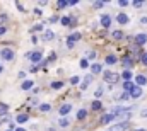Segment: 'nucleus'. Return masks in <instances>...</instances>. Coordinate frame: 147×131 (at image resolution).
<instances>
[{
	"instance_id": "f257e3e1",
	"label": "nucleus",
	"mask_w": 147,
	"mask_h": 131,
	"mask_svg": "<svg viewBox=\"0 0 147 131\" xmlns=\"http://www.w3.org/2000/svg\"><path fill=\"white\" fill-rule=\"evenodd\" d=\"M0 56H2L5 61H12V60H14V51H12V49H9V48H5V49H2Z\"/></svg>"
},
{
	"instance_id": "f03ea898",
	"label": "nucleus",
	"mask_w": 147,
	"mask_h": 131,
	"mask_svg": "<svg viewBox=\"0 0 147 131\" xmlns=\"http://www.w3.org/2000/svg\"><path fill=\"white\" fill-rule=\"evenodd\" d=\"M28 58H29L31 61L38 63V61H41V58H43V53H41V51H33V53H28Z\"/></svg>"
},
{
	"instance_id": "7ed1b4c3",
	"label": "nucleus",
	"mask_w": 147,
	"mask_h": 131,
	"mask_svg": "<svg viewBox=\"0 0 147 131\" xmlns=\"http://www.w3.org/2000/svg\"><path fill=\"white\" fill-rule=\"evenodd\" d=\"M127 128H128V123H118V124H115V126L108 128L106 131H125Z\"/></svg>"
},
{
	"instance_id": "20e7f679",
	"label": "nucleus",
	"mask_w": 147,
	"mask_h": 131,
	"mask_svg": "<svg viewBox=\"0 0 147 131\" xmlns=\"http://www.w3.org/2000/svg\"><path fill=\"white\" fill-rule=\"evenodd\" d=\"M105 80L110 82V84H115V82L118 80V75L113 73V72H105Z\"/></svg>"
},
{
	"instance_id": "39448f33",
	"label": "nucleus",
	"mask_w": 147,
	"mask_h": 131,
	"mask_svg": "<svg viewBox=\"0 0 147 131\" xmlns=\"http://www.w3.org/2000/svg\"><path fill=\"white\" fill-rule=\"evenodd\" d=\"M146 41H147V34H137V36H135V43H137L139 46L146 44Z\"/></svg>"
},
{
	"instance_id": "423d86ee",
	"label": "nucleus",
	"mask_w": 147,
	"mask_h": 131,
	"mask_svg": "<svg viewBox=\"0 0 147 131\" xmlns=\"http://www.w3.org/2000/svg\"><path fill=\"white\" fill-rule=\"evenodd\" d=\"M115 118H116V116H115L113 112H110V114H105V116L101 118V124H108V123H110V121H113Z\"/></svg>"
},
{
	"instance_id": "0eeeda50",
	"label": "nucleus",
	"mask_w": 147,
	"mask_h": 131,
	"mask_svg": "<svg viewBox=\"0 0 147 131\" xmlns=\"http://www.w3.org/2000/svg\"><path fill=\"white\" fill-rule=\"evenodd\" d=\"M101 26H103V27H110L111 26V17L110 15H101Z\"/></svg>"
},
{
	"instance_id": "6e6552de",
	"label": "nucleus",
	"mask_w": 147,
	"mask_h": 131,
	"mask_svg": "<svg viewBox=\"0 0 147 131\" xmlns=\"http://www.w3.org/2000/svg\"><path fill=\"white\" fill-rule=\"evenodd\" d=\"M121 63L127 66V68H130V66H134V60L127 55V56H123V58H121Z\"/></svg>"
},
{
	"instance_id": "1a4fd4ad",
	"label": "nucleus",
	"mask_w": 147,
	"mask_h": 131,
	"mask_svg": "<svg viewBox=\"0 0 147 131\" xmlns=\"http://www.w3.org/2000/svg\"><path fill=\"white\" fill-rule=\"evenodd\" d=\"M140 96H142V89H140V87H135V89L130 92V97H134V99H139Z\"/></svg>"
},
{
	"instance_id": "9d476101",
	"label": "nucleus",
	"mask_w": 147,
	"mask_h": 131,
	"mask_svg": "<svg viewBox=\"0 0 147 131\" xmlns=\"http://www.w3.org/2000/svg\"><path fill=\"white\" fill-rule=\"evenodd\" d=\"M116 21H118L120 24H127V22H128V15H127V14H118Z\"/></svg>"
},
{
	"instance_id": "9b49d317",
	"label": "nucleus",
	"mask_w": 147,
	"mask_h": 131,
	"mask_svg": "<svg viewBox=\"0 0 147 131\" xmlns=\"http://www.w3.org/2000/svg\"><path fill=\"white\" fill-rule=\"evenodd\" d=\"M67 39H69V43H72V44H74L75 41H79V39H80V33H74V34H70Z\"/></svg>"
},
{
	"instance_id": "f8f14e48",
	"label": "nucleus",
	"mask_w": 147,
	"mask_h": 131,
	"mask_svg": "<svg viewBox=\"0 0 147 131\" xmlns=\"http://www.w3.org/2000/svg\"><path fill=\"white\" fill-rule=\"evenodd\" d=\"M60 22H62V26H65V27H72V26H70V24H72V19H70V17H62Z\"/></svg>"
},
{
	"instance_id": "ddd939ff",
	"label": "nucleus",
	"mask_w": 147,
	"mask_h": 131,
	"mask_svg": "<svg viewBox=\"0 0 147 131\" xmlns=\"http://www.w3.org/2000/svg\"><path fill=\"white\" fill-rule=\"evenodd\" d=\"M21 89H22V90H29V89H33V80H26V82H22Z\"/></svg>"
},
{
	"instance_id": "4468645a",
	"label": "nucleus",
	"mask_w": 147,
	"mask_h": 131,
	"mask_svg": "<svg viewBox=\"0 0 147 131\" xmlns=\"http://www.w3.org/2000/svg\"><path fill=\"white\" fill-rule=\"evenodd\" d=\"M70 109H72V106H70V104H63V106L60 107V114H69V112H70Z\"/></svg>"
},
{
	"instance_id": "2eb2a0df",
	"label": "nucleus",
	"mask_w": 147,
	"mask_h": 131,
	"mask_svg": "<svg viewBox=\"0 0 147 131\" xmlns=\"http://www.w3.org/2000/svg\"><path fill=\"white\" fill-rule=\"evenodd\" d=\"M135 82H137L139 85H146V84H147V78L144 77V75H137V77H135Z\"/></svg>"
},
{
	"instance_id": "dca6fc26",
	"label": "nucleus",
	"mask_w": 147,
	"mask_h": 131,
	"mask_svg": "<svg viewBox=\"0 0 147 131\" xmlns=\"http://www.w3.org/2000/svg\"><path fill=\"white\" fill-rule=\"evenodd\" d=\"M91 82H92V75H87V77L84 78V84L80 85V89H86V87H87V85H89Z\"/></svg>"
},
{
	"instance_id": "f3484780",
	"label": "nucleus",
	"mask_w": 147,
	"mask_h": 131,
	"mask_svg": "<svg viewBox=\"0 0 147 131\" xmlns=\"http://www.w3.org/2000/svg\"><path fill=\"white\" fill-rule=\"evenodd\" d=\"M123 89H125L127 92H132V90L135 89V85H134L132 82H125V84H123Z\"/></svg>"
},
{
	"instance_id": "a211bd4d",
	"label": "nucleus",
	"mask_w": 147,
	"mask_h": 131,
	"mask_svg": "<svg viewBox=\"0 0 147 131\" xmlns=\"http://www.w3.org/2000/svg\"><path fill=\"white\" fill-rule=\"evenodd\" d=\"M101 70H103V66H101V65H98V63H94V65L91 66V72H92V73H99Z\"/></svg>"
},
{
	"instance_id": "6ab92c4d",
	"label": "nucleus",
	"mask_w": 147,
	"mask_h": 131,
	"mask_svg": "<svg viewBox=\"0 0 147 131\" xmlns=\"http://www.w3.org/2000/svg\"><path fill=\"white\" fill-rule=\"evenodd\" d=\"M121 77H123L127 82H130V78H132V72H130V70H125V72L121 73Z\"/></svg>"
},
{
	"instance_id": "aec40b11",
	"label": "nucleus",
	"mask_w": 147,
	"mask_h": 131,
	"mask_svg": "<svg viewBox=\"0 0 147 131\" xmlns=\"http://www.w3.org/2000/svg\"><path fill=\"white\" fill-rule=\"evenodd\" d=\"M91 107H92V111H99L103 106H101V102H99V100H94V102L91 104Z\"/></svg>"
},
{
	"instance_id": "412c9836",
	"label": "nucleus",
	"mask_w": 147,
	"mask_h": 131,
	"mask_svg": "<svg viewBox=\"0 0 147 131\" xmlns=\"http://www.w3.org/2000/svg\"><path fill=\"white\" fill-rule=\"evenodd\" d=\"M7 112H9V106L7 104H0V116H3Z\"/></svg>"
},
{
	"instance_id": "4be33fe9",
	"label": "nucleus",
	"mask_w": 147,
	"mask_h": 131,
	"mask_svg": "<svg viewBox=\"0 0 147 131\" xmlns=\"http://www.w3.org/2000/svg\"><path fill=\"white\" fill-rule=\"evenodd\" d=\"M26 121H28V114H19V116H17V123L22 124V123H26Z\"/></svg>"
},
{
	"instance_id": "5701e85b",
	"label": "nucleus",
	"mask_w": 147,
	"mask_h": 131,
	"mask_svg": "<svg viewBox=\"0 0 147 131\" xmlns=\"http://www.w3.org/2000/svg\"><path fill=\"white\" fill-rule=\"evenodd\" d=\"M53 37H55L53 31H46V33H45V39H46V41H51Z\"/></svg>"
},
{
	"instance_id": "b1692460",
	"label": "nucleus",
	"mask_w": 147,
	"mask_h": 131,
	"mask_svg": "<svg viewBox=\"0 0 147 131\" xmlns=\"http://www.w3.org/2000/svg\"><path fill=\"white\" fill-rule=\"evenodd\" d=\"M50 107H51L50 104H41V106H39V111H41V112H48Z\"/></svg>"
},
{
	"instance_id": "393cba45",
	"label": "nucleus",
	"mask_w": 147,
	"mask_h": 131,
	"mask_svg": "<svg viewBox=\"0 0 147 131\" xmlns=\"http://www.w3.org/2000/svg\"><path fill=\"white\" fill-rule=\"evenodd\" d=\"M69 123H70V121H69V118H62V119H60V123H58V124H60V126H62V128H65V126H69Z\"/></svg>"
},
{
	"instance_id": "a878e982",
	"label": "nucleus",
	"mask_w": 147,
	"mask_h": 131,
	"mask_svg": "<svg viewBox=\"0 0 147 131\" xmlns=\"http://www.w3.org/2000/svg\"><path fill=\"white\" fill-rule=\"evenodd\" d=\"M106 63H108V65H113V63H116V56H113V55L106 56Z\"/></svg>"
},
{
	"instance_id": "bb28decb",
	"label": "nucleus",
	"mask_w": 147,
	"mask_h": 131,
	"mask_svg": "<svg viewBox=\"0 0 147 131\" xmlns=\"http://www.w3.org/2000/svg\"><path fill=\"white\" fill-rule=\"evenodd\" d=\"M86 116H87V112H86V111H84V109H80V111H79V112H77V119H84V118H86Z\"/></svg>"
},
{
	"instance_id": "cd10ccee",
	"label": "nucleus",
	"mask_w": 147,
	"mask_h": 131,
	"mask_svg": "<svg viewBox=\"0 0 147 131\" xmlns=\"http://www.w3.org/2000/svg\"><path fill=\"white\" fill-rule=\"evenodd\" d=\"M62 87H63L62 82H53V84H51V89H62Z\"/></svg>"
},
{
	"instance_id": "c85d7f7f",
	"label": "nucleus",
	"mask_w": 147,
	"mask_h": 131,
	"mask_svg": "<svg viewBox=\"0 0 147 131\" xmlns=\"http://www.w3.org/2000/svg\"><path fill=\"white\" fill-rule=\"evenodd\" d=\"M113 37H115V39H121V37H123V33H121V31H115V33H113Z\"/></svg>"
},
{
	"instance_id": "c756f323",
	"label": "nucleus",
	"mask_w": 147,
	"mask_h": 131,
	"mask_svg": "<svg viewBox=\"0 0 147 131\" xmlns=\"http://www.w3.org/2000/svg\"><path fill=\"white\" fill-rule=\"evenodd\" d=\"M128 97H130V94H127V92H125V94H121V96H118V99H120V100H127Z\"/></svg>"
},
{
	"instance_id": "7c9ffc66",
	"label": "nucleus",
	"mask_w": 147,
	"mask_h": 131,
	"mask_svg": "<svg viewBox=\"0 0 147 131\" xmlns=\"http://www.w3.org/2000/svg\"><path fill=\"white\" fill-rule=\"evenodd\" d=\"M57 5H58L60 9H63V7H67V5H69V2H63V0H62V2H58Z\"/></svg>"
},
{
	"instance_id": "2f4dec72",
	"label": "nucleus",
	"mask_w": 147,
	"mask_h": 131,
	"mask_svg": "<svg viewBox=\"0 0 147 131\" xmlns=\"http://www.w3.org/2000/svg\"><path fill=\"white\" fill-rule=\"evenodd\" d=\"M140 60H142V63H144V65H147V53H142Z\"/></svg>"
},
{
	"instance_id": "473e14b6",
	"label": "nucleus",
	"mask_w": 147,
	"mask_h": 131,
	"mask_svg": "<svg viewBox=\"0 0 147 131\" xmlns=\"http://www.w3.org/2000/svg\"><path fill=\"white\" fill-rule=\"evenodd\" d=\"M33 31H43V24H36V26L33 27Z\"/></svg>"
},
{
	"instance_id": "72a5a7b5",
	"label": "nucleus",
	"mask_w": 147,
	"mask_h": 131,
	"mask_svg": "<svg viewBox=\"0 0 147 131\" xmlns=\"http://www.w3.org/2000/svg\"><path fill=\"white\" fill-rule=\"evenodd\" d=\"M79 80H80L79 77H72V78H70V84H74V85H75V84H79Z\"/></svg>"
},
{
	"instance_id": "f704fd0d",
	"label": "nucleus",
	"mask_w": 147,
	"mask_h": 131,
	"mask_svg": "<svg viewBox=\"0 0 147 131\" xmlns=\"http://www.w3.org/2000/svg\"><path fill=\"white\" fill-rule=\"evenodd\" d=\"M87 58H89V60H94V58H96V53H94V51H89Z\"/></svg>"
},
{
	"instance_id": "c9c22d12",
	"label": "nucleus",
	"mask_w": 147,
	"mask_h": 131,
	"mask_svg": "<svg viewBox=\"0 0 147 131\" xmlns=\"http://www.w3.org/2000/svg\"><path fill=\"white\" fill-rule=\"evenodd\" d=\"M94 96H96V97H101V96H103V89L99 87V89L96 90V94H94Z\"/></svg>"
},
{
	"instance_id": "e433bc0d",
	"label": "nucleus",
	"mask_w": 147,
	"mask_h": 131,
	"mask_svg": "<svg viewBox=\"0 0 147 131\" xmlns=\"http://www.w3.org/2000/svg\"><path fill=\"white\" fill-rule=\"evenodd\" d=\"M80 68H87V60H80Z\"/></svg>"
},
{
	"instance_id": "4c0bfd02",
	"label": "nucleus",
	"mask_w": 147,
	"mask_h": 131,
	"mask_svg": "<svg viewBox=\"0 0 147 131\" xmlns=\"http://www.w3.org/2000/svg\"><path fill=\"white\" fill-rule=\"evenodd\" d=\"M103 5H105L103 2H96V3H94V7H96V9H99V7H103Z\"/></svg>"
},
{
	"instance_id": "58836bf2",
	"label": "nucleus",
	"mask_w": 147,
	"mask_h": 131,
	"mask_svg": "<svg viewBox=\"0 0 147 131\" xmlns=\"http://www.w3.org/2000/svg\"><path fill=\"white\" fill-rule=\"evenodd\" d=\"M7 21V15H0V24H3Z\"/></svg>"
},
{
	"instance_id": "ea45409f",
	"label": "nucleus",
	"mask_w": 147,
	"mask_h": 131,
	"mask_svg": "<svg viewBox=\"0 0 147 131\" xmlns=\"http://www.w3.org/2000/svg\"><path fill=\"white\" fill-rule=\"evenodd\" d=\"M58 21V17L57 15H51V19H50V22H57Z\"/></svg>"
},
{
	"instance_id": "a19ab883",
	"label": "nucleus",
	"mask_w": 147,
	"mask_h": 131,
	"mask_svg": "<svg viewBox=\"0 0 147 131\" xmlns=\"http://www.w3.org/2000/svg\"><path fill=\"white\" fill-rule=\"evenodd\" d=\"M134 7H142V2H134Z\"/></svg>"
},
{
	"instance_id": "79ce46f5",
	"label": "nucleus",
	"mask_w": 147,
	"mask_h": 131,
	"mask_svg": "<svg viewBox=\"0 0 147 131\" xmlns=\"http://www.w3.org/2000/svg\"><path fill=\"white\" fill-rule=\"evenodd\" d=\"M5 31H7V29H5L3 26H0V34H3V33H5Z\"/></svg>"
},
{
	"instance_id": "37998d69",
	"label": "nucleus",
	"mask_w": 147,
	"mask_h": 131,
	"mask_svg": "<svg viewBox=\"0 0 147 131\" xmlns=\"http://www.w3.org/2000/svg\"><path fill=\"white\" fill-rule=\"evenodd\" d=\"M142 116H144V118H147V111H142Z\"/></svg>"
},
{
	"instance_id": "c03bdc74",
	"label": "nucleus",
	"mask_w": 147,
	"mask_h": 131,
	"mask_svg": "<svg viewBox=\"0 0 147 131\" xmlns=\"http://www.w3.org/2000/svg\"><path fill=\"white\" fill-rule=\"evenodd\" d=\"M16 131H26V130H22V128H19V130H16Z\"/></svg>"
},
{
	"instance_id": "a18cd8bd",
	"label": "nucleus",
	"mask_w": 147,
	"mask_h": 131,
	"mask_svg": "<svg viewBox=\"0 0 147 131\" xmlns=\"http://www.w3.org/2000/svg\"><path fill=\"white\" fill-rule=\"evenodd\" d=\"M2 70H3V66H2V65H0V72H2Z\"/></svg>"
},
{
	"instance_id": "49530a36",
	"label": "nucleus",
	"mask_w": 147,
	"mask_h": 131,
	"mask_svg": "<svg viewBox=\"0 0 147 131\" xmlns=\"http://www.w3.org/2000/svg\"><path fill=\"white\" fill-rule=\"evenodd\" d=\"M48 131H55V130H53V128H50V130H48Z\"/></svg>"
},
{
	"instance_id": "de8ad7c7",
	"label": "nucleus",
	"mask_w": 147,
	"mask_h": 131,
	"mask_svg": "<svg viewBox=\"0 0 147 131\" xmlns=\"http://www.w3.org/2000/svg\"><path fill=\"white\" fill-rule=\"evenodd\" d=\"M135 131H146V130H135Z\"/></svg>"
},
{
	"instance_id": "09e8293b",
	"label": "nucleus",
	"mask_w": 147,
	"mask_h": 131,
	"mask_svg": "<svg viewBox=\"0 0 147 131\" xmlns=\"http://www.w3.org/2000/svg\"><path fill=\"white\" fill-rule=\"evenodd\" d=\"M9 131H12V130H9Z\"/></svg>"
}]
</instances>
